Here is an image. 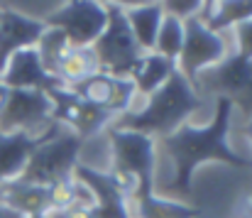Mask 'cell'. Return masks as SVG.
<instances>
[{
    "label": "cell",
    "mask_w": 252,
    "mask_h": 218,
    "mask_svg": "<svg viewBox=\"0 0 252 218\" xmlns=\"http://www.w3.org/2000/svg\"><path fill=\"white\" fill-rule=\"evenodd\" d=\"M196 93H216L240 108L243 115L252 120V59H243L238 54H228L220 64L206 69L196 81Z\"/></svg>",
    "instance_id": "obj_6"
},
{
    "label": "cell",
    "mask_w": 252,
    "mask_h": 218,
    "mask_svg": "<svg viewBox=\"0 0 252 218\" xmlns=\"http://www.w3.org/2000/svg\"><path fill=\"white\" fill-rule=\"evenodd\" d=\"M201 108V96L196 88L181 76L174 72L167 81L147 96V103L142 110H127L120 118H115L113 128L118 130H132L147 138H167L176 128L186 123L191 113Z\"/></svg>",
    "instance_id": "obj_3"
},
{
    "label": "cell",
    "mask_w": 252,
    "mask_h": 218,
    "mask_svg": "<svg viewBox=\"0 0 252 218\" xmlns=\"http://www.w3.org/2000/svg\"><path fill=\"white\" fill-rule=\"evenodd\" d=\"M105 12H108V22H105L100 37L93 42L91 52L98 62V72L130 78L147 52H142L137 39L132 37L120 2L105 5Z\"/></svg>",
    "instance_id": "obj_5"
},
{
    "label": "cell",
    "mask_w": 252,
    "mask_h": 218,
    "mask_svg": "<svg viewBox=\"0 0 252 218\" xmlns=\"http://www.w3.org/2000/svg\"><path fill=\"white\" fill-rule=\"evenodd\" d=\"M71 91L88 103L108 110L113 118H120L130 110V103L135 98V83L123 76H113L105 72H95L86 76L84 81L74 83Z\"/></svg>",
    "instance_id": "obj_11"
},
{
    "label": "cell",
    "mask_w": 252,
    "mask_h": 218,
    "mask_svg": "<svg viewBox=\"0 0 252 218\" xmlns=\"http://www.w3.org/2000/svg\"><path fill=\"white\" fill-rule=\"evenodd\" d=\"M47 96L52 101V120L62 123L66 130H71L81 140L95 135L98 130L110 125V120H115L108 110H103V108L88 103L84 98H79L66 86H57V88L47 91Z\"/></svg>",
    "instance_id": "obj_9"
},
{
    "label": "cell",
    "mask_w": 252,
    "mask_h": 218,
    "mask_svg": "<svg viewBox=\"0 0 252 218\" xmlns=\"http://www.w3.org/2000/svg\"><path fill=\"white\" fill-rule=\"evenodd\" d=\"M233 103L225 98H216V115L208 125H191L184 123L167 138H162L164 149L174 159V182L169 184V191L179 199L191 196V179L193 172L208 162H220L230 167H252V159L240 157L228 145L230 133V115Z\"/></svg>",
    "instance_id": "obj_2"
},
{
    "label": "cell",
    "mask_w": 252,
    "mask_h": 218,
    "mask_svg": "<svg viewBox=\"0 0 252 218\" xmlns=\"http://www.w3.org/2000/svg\"><path fill=\"white\" fill-rule=\"evenodd\" d=\"M32 218H54V214H39V216H32Z\"/></svg>",
    "instance_id": "obj_26"
},
{
    "label": "cell",
    "mask_w": 252,
    "mask_h": 218,
    "mask_svg": "<svg viewBox=\"0 0 252 218\" xmlns=\"http://www.w3.org/2000/svg\"><path fill=\"white\" fill-rule=\"evenodd\" d=\"M66 49H69V42H66L64 32H59V30H54V27H47V30L42 32L39 42H37V54H39L44 69L52 73V76H54V69H57L59 59L66 54Z\"/></svg>",
    "instance_id": "obj_20"
},
{
    "label": "cell",
    "mask_w": 252,
    "mask_h": 218,
    "mask_svg": "<svg viewBox=\"0 0 252 218\" xmlns=\"http://www.w3.org/2000/svg\"><path fill=\"white\" fill-rule=\"evenodd\" d=\"M123 12H125V20H127L130 32L137 39L140 49L142 52H152L157 32H159V25L164 20L162 2H145V5H130V7L123 5Z\"/></svg>",
    "instance_id": "obj_15"
},
{
    "label": "cell",
    "mask_w": 252,
    "mask_h": 218,
    "mask_svg": "<svg viewBox=\"0 0 252 218\" xmlns=\"http://www.w3.org/2000/svg\"><path fill=\"white\" fill-rule=\"evenodd\" d=\"M110 177L120 191L135 201L137 218H196L201 211L155 196V140L132 130L110 128Z\"/></svg>",
    "instance_id": "obj_1"
},
{
    "label": "cell",
    "mask_w": 252,
    "mask_h": 218,
    "mask_svg": "<svg viewBox=\"0 0 252 218\" xmlns=\"http://www.w3.org/2000/svg\"><path fill=\"white\" fill-rule=\"evenodd\" d=\"M0 218H25L22 214H17V211H12V209H7V206H2L0 204Z\"/></svg>",
    "instance_id": "obj_23"
},
{
    "label": "cell",
    "mask_w": 252,
    "mask_h": 218,
    "mask_svg": "<svg viewBox=\"0 0 252 218\" xmlns=\"http://www.w3.org/2000/svg\"><path fill=\"white\" fill-rule=\"evenodd\" d=\"M7 96H10V88L0 81V110H2V106H5V101H7Z\"/></svg>",
    "instance_id": "obj_24"
},
{
    "label": "cell",
    "mask_w": 252,
    "mask_h": 218,
    "mask_svg": "<svg viewBox=\"0 0 252 218\" xmlns=\"http://www.w3.org/2000/svg\"><path fill=\"white\" fill-rule=\"evenodd\" d=\"M174 72H176V62H171L167 57H159L155 52H147L142 57V62L137 64V69L132 72L130 81L135 83V93L152 96Z\"/></svg>",
    "instance_id": "obj_17"
},
{
    "label": "cell",
    "mask_w": 252,
    "mask_h": 218,
    "mask_svg": "<svg viewBox=\"0 0 252 218\" xmlns=\"http://www.w3.org/2000/svg\"><path fill=\"white\" fill-rule=\"evenodd\" d=\"M52 125V123H49ZM47 138V130L39 135L30 133H0V184L12 182L22 174L30 154Z\"/></svg>",
    "instance_id": "obj_14"
},
{
    "label": "cell",
    "mask_w": 252,
    "mask_h": 218,
    "mask_svg": "<svg viewBox=\"0 0 252 218\" xmlns=\"http://www.w3.org/2000/svg\"><path fill=\"white\" fill-rule=\"evenodd\" d=\"M44 30L47 27L42 20H34L10 7H0V73L15 52L37 47Z\"/></svg>",
    "instance_id": "obj_13"
},
{
    "label": "cell",
    "mask_w": 252,
    "mask_h": 218,
    "mask_svg": "<svg viewBox=\"0 0 252 218\" xmlns=\"http://www.w3.org/2000/svg\"><path fill=\"white\" fill-rule=\"evenodd\" d=\"M235 39H238V57L252 59V17L235 25Z\"/></svg>",
    "instance_id": "obj_22"
},
{
    "label": "cell",
    "mask_w": 252,
    "mask_h": 218,
    "mask_svg": "<svg viewBox=\"0 0 252 218\" xmlns=\"http://www.w3.org/2000/svg\"><path fill=\"white\" fill-rule=\"evenodd\" d=\"M201 0H169V2H162L164 7V15H171L176 20H189V17H196L201 12Z\"/></svg>",
    "instance_id": "obj_21"
},
{
    "label": "cell",
    "mask_w": 252,
    "mask_h": 218,
    "mask_svg": "<svg viewBox=\"0 0 252 218\" xmlns=\"http://www.w3.org/2000/svg\"><path fill=\"white\" fill-rule=\"evenodd\" d=\"M98 72V62L91 52V47H69L66 54L59 59L57 69H54V76L66 86L71 88L74 83L84 81L86 76Z\"/></svg>",
    "instance_id": "obj_18"
},
{
    "label": "cell",
    "mask_w": 252,
    "mask_h": 218,
    "mask_svg": "<svg viewBox=\"0 0 252 218\" xmlns=\"http://www.w3.org/2000/svg\"><path fill=\"white\" fill-rule=\"evenodd\" d=\"M228 57V44L223 35L211 32L198 17L184 20V44L176 59V72L181 73L191 86H196L198 76L220 64Z\"/></svg>",
    "instance_id": "obj_7"
},
{
    "label": "cell",
    "mask_w": 252,
    "mask_h": 218,
    "mask_svg": "<svg viewBox=\"0 0 252 218\" xmlns=\"http://www.w3.org/2000/svg\"><path fill=\"white\" fill-rule=\"evenodd\" d=\"M52 123V101L44 91H10L0 110V133H30L47 130Z\"/></svg>",
    "instance_id": "obj_10"
},
{
    "label": "cell",
    "mask_w": 252,
    "mask_h": 218,
    "mask_svg": "<svg viewBox=\"0 0 252 218\" xmlns=\"http://www.w3.org/2000/svg\"><path fill=\"white\" fill-rule=\"evenodd\" d=\"M81 145H84V140L79 135L66 130L62 123L52 120V125L47 128V138L30 154V159H27L22 174L17 177V182L49 189L52 184L74 177Z\"/></svg>",
    "instance_id": "obj_4"
},
{
    "label": "cell",
    "mask_w": 252,
    "mask_h": 218,
    "mask_svg": "<svg viewBox=\"0 0 252 218\" xmlns=\"http://www.w3.org/2000/svg\"><path fill=\"white\" fill-rule=\"evenodd\" d=\"M181 44H184V22L171 17V15H164L152 52L159 54V57H167L171 62H176L179 52H181Z\"/></svg>",
    "instance_id": "obj_19"
},
{
    "label": "cell",
    "mask_w": 252,
    "mask_h": 218,
    "mask_svg": "<svg viewBox=\"0 0 252 218\" xmlns=\"http://www.w3.org/2000/svg\"><path fill=\"white\" fill-rule=\"evenodd\" d=\"M0 81L10 91H44L47 93L57 86H64L57 76H52L44 69V64L37 54V47L15 52L0 73Z\"/></svg>",
    "instance_id": "obj_12"
},
{
    "label": "cell",
    "mask_w": 252,
    "mask_h": 218,
    "mask_svg": "<svg viewBox=\"0 0 252 218\" xmlns=\"http://www.w3.org/2000/svg\"><path fill=\"white\" fill-rule=\"evenodd\" d=\"M243 135H248V138H250V143H252V120L245 125V128H243Z\"/></svg>",
    "instance_id": "obj_25"
},
{
    "label": "cell",
    "mask_w": 252,
    "mask_h": 218,
    "mask_svg": "<svg viewBox=\"0 0 252 218\" xmlns=\"http://www.w3.org/2000/svg\"><path fill=\"white\" fill-rule=\"evenodd\" d=\"M44 27H54L64 32L69 47H93V42L100 37L108 12L103 2H88V0H76V2H64L57 10H52L44 20Z\"/></svg>",
    "instance_id": "obj_8"
},
{
    "label": "cell",
    "mask_w": 252,
    "mask_h": 218,
    "mask_svg": "<svg viewBox=\"0 0 252 218\" xmlns=\"http://www.w3.org/2000/svg\"><path fill=\"white\" fill-rule=\"evenodd\" d=\"M211 32L220 35L228 27H235L252 17V2L248 0H218V2H203L201 12L196 15Z\"/></svg>",
    "instance_id": "obj_16"
}]
</instances>
